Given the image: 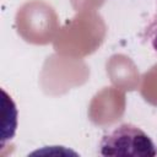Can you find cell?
Instances as JSON below:
<instances>
[{"label": "cell", "mask_w": 157, "mask_h": 157, "mask_svg": "<svg viewBox=\"0 0 157 157\" xmlns=\"http://www.w3.org/2000/svg\"><path fill=\"white\" fill-rule=\"evenodd\" d=\"M98 147V153L105 157H153L157 155L151 137L132 124H121L105 132Z\"/></svg>", "instance_id": "obj_1"}, {"label": "cell", "mask_w": 157, "mask_h": 157, "mask_svg": "<svg viewBox=\"0 0 157 157\" xmlns=\"http://www.w3.org/2000/svg\"><path fill=\"white\" fill-rule=\"evenodd\" d=\"M147 38L150 39V43L155 52H157V11L155 17L152 18L151 25L147 28Z\"/></svg>", "instance_id": "obj_2"}]
</instances>
